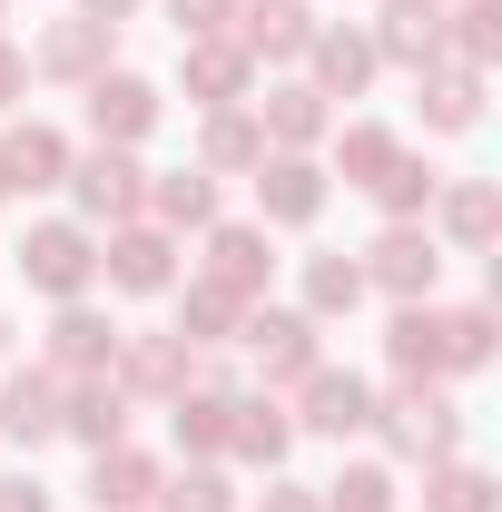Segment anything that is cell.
<instances>
[{
	"label": "cell",
	"instance_id": "5b68a950",
	"mask_svg": "<svg viewBox=\"0 0 502 512\" xmlns=\"http://www.w3.org/2000/svg\"><path fill=\"white\" fill-rule=\"evenodd\" d=\"M99 276L119 296H168L178 286V237L158 217H128V227H109V247H99Z\"/></svg>",
	"mask_w": 502,
	"mask_h": 512
},
{
	"label": "cell",
	"instance_id": "8992f818",
	"mask_svg": "<svg viewBox=\"0 0 502 512\" xmlns=\"http://www.w3.org/2000/svg\"><path fill=\"white\" fill-rule=\"evenodd\" d=\"M296 434H325V444H345V434H365L375 424V384L365 375H345V365H306L296 375Z\"/></svg>",
	"mask_w": 502,
	"mask_h": 512
},
{
	"label": "cell",
	"instance_id": "7a4b0ae2",
	"mask_svg": "<svg viewBox=\"0 0 502 512\" xmlns=\"http://www.w3.org/2000/svg\"><path fill=\"white\" fill-rule=\"evenodd\" d=\"M69 197H79V227H128V217H148V168H138V148H89V158H69Z\"/></svg>",
	"mask_w": 502,
	"mask_h": 512
},
{
	"label": "cell",
	"instance_id": "b9f144b4",
	"mask_svg": "<svg viewBox=\"0 0 502 512\" xmlns=\"http://www.w3.org/2000/svg\"><path fill=\"white\" fill-rule=\"evenodd\" d=\"M256 512H325V503H315L306 483H266V503H256Z\"/></svg>",
	"mask_w": 502,
	"mask_h": 512
},
{
	"label": "cell",
	"instance_id": "cb8c5ba5",
	"mask_svg": "<svg viewBox=\"0 0 502 512\" xmlns=\"http://www.w3.org/2000/svg\"><path fill=\"white\" fill-rule=\"evenodd\" d=\"M266 227H207V286H227V296H247L256 306V286H266Z\"/></svg>",
	"mask_w": 502,
	"mask_h": 512
},
{
	"label": "cell",
	"instance_id": "e0dca14e",
	"mask_svg": "<svg viewBox=\"0 0 502 512\" xmlns=\"http://www.w3.org/2000/svg\"><path fill=\"white\" fill-rule=\"evenodd\" d=\"M60 394H69V384L50 375V365H30V375H0V434L40 453L50 434H60Z\"/></svg>",
	"mask_w": 502,
	"mask_h": 512
},
{
	"label": "cell",
	"instance_id": "5bb4252c",
	"mask_svg": "<svg viewBox=\"0 0 502 512\" xmlns=\"http://www.w3.org/2000/svg\"><path fill=\"white\" fill-rule=\"evenodd\" d=\"M109 355H119V325L99 316V306H60V316H50V355H40V365H50L60 384L109 375Z\"/></svg>",
	"mask_w": 502,
	"mask_h": 512
},
{
	"label": "cell",
	"instance_id": "4fadbf2b",
	"mask_svg": "<svg viewBox=\"0 0 502 512\" xmlns=\"http://www.w3.org/2000/svg\"><path fill=\"white\" fill-rule=\"evenodd\" d=\"M227 40H237L247 60H306V40H315V10H306V0H237Z\"/></svg>",
	"mask_w": 502,
	"mask_h": 512
},
{
	"label": "cell",
	"instance_id": "9c48e42d",
	"mask_svg": "<svg viewBox=\"0 0 502 512\" xmlns=\"http://www.w3.org/2000/svg\"><path fill=\"white\" fill-rule=\"evenodd\" d=\"M325 188H335V178H325L315 158H276V148H266V158H256V227H315V217H325Z\"/></svg>",
	"mask_w": 502,
	"mask_h": 512
},
{
	"label": "cell",
	"instance_id": "d6986e66",
	"mask_svg": "<svg viewBox=\"0 0 502 512\" xmlns=\"http://www.w3.org/2000/svg\"><path fill=\"white\" fill-rule=\"evenodd\" d=\"M286 444H296V414H286V404H266V394H227V453H237V463L276 473Z\"/></svg>",
	"mask_w": 502,
	"mask_h": 512
},
{
	"label": "cell",
	"instance_id": "7c38bea8",
	"mask_svg": "<svg viewBox=\"0 0 502 512\" xmlns=\"http://www.w3.org/2000/svg\"><path fill=\"white\" fill-rule=\"evenodd\" d=\"M365 40H375V60L424 79V69H443V0H384V20Z\"/></svg>",
	"mask_w": 502,
	"mask_h": 512
},
{
	"label": "cell",
	"instance_id": "44dd1931",
	"mask_svg": "<svg viewBox=\"0 0 502 512\" xmlns=\"http://www.w3.org/2000/svg\"><path fill=\"white\" fill-rule=\"evenodd\" d=\"M69 158H79V148H69L60 128H40V119H20V128H10V138H0V178H10V188H20V197L60 188V178H69Z\"/></svg>",
	"mask_w": 502,
	"mask_h": 512
},
{
	"label": "cell",
	"instance_id": "3957f363",
	"mask_svg": "<svg viewBox=\"0 0 502 512\" xmlns=\"http://www.w3.org/2000/svg\"><path fill=\"white\" fill-rule=\"evenodd\" d=\"M375 434L404 463H443V453H463V414H453V394H434V384H404V394L375 404Z\"/></svg>",
	"mask_w": 502,
	"mask_h": 512
},
{
	"label": "cell",
	"instance_id": "d4e9b609",
	"mask_svg": "<svg viewBox=\"0 0 502 512\" xmlns=\"http://www.w3.org/2000/svg\"><path fill=\"white\" fill-rule=\"evenodd\" d=\"M384 365L404 384H434L443 375V316L434 306H394V325H384Z\"/></svg>",
	"mask_w": 502,
	"mask_h": 512
},
{
	"label": "cell",
	"instance_id": "7bdbcfd3",
	"mask_svg": "<svg viewBox=\"0 0 502 512\" xmlns=\"http://www.w3.org/2000/svg\"><path fill=\"white\" fill-rule=\"evenodd\" d=\"M128 10H138V0H79V20H99V30H119Z\"/></svg>",
	"mask_w": 502,
	"mask_h": 512
},
{
	"label": "cell",
	"instance_id": "bcb514c9",
	"mask_svg": "<svg viewBox=\"0 0 502 512\" xmlns=\"http://www.w3.org/2000/svg\"><path fill=\"white\" fill-rule=\"evenodd\" d=\"M0 335H10V325H0Z\"/></svg>",
	"mask_w": 502,
	"mask_h": 512
},
{
	"label": "cell",
	"instance_id": "8d00e7d4",
	"mask_svg": "<svg viewBox=\"0 0 502 512\" xmlns=\"http://www.w3.org/2000/svg\"><path fill=\"white\" fill-rule=\"evenodd\" d=\"M315 503L325 512H394V473H384V463H355V473H335Z\"/></svg>",
	"mask_w": 502,
	"mask_h": 512
},
{
	"label": "cell",
	"instance_id": "83f0119b",
	"mask_svg": "<svg viewBox=\"0 0 502 512\" xmlns=\"http://www.w3.org/2000/svg\"><path fill=\"white\" fill-rule=\"evenodd\" d=\"M168 296H178V335H188V345H237V325H247V296H227V286H207V276L168 286Z\"/></svg>",
	"mask_w": 502,
	"mask_h": 512
},
{
	"label": "cell",
	"instance_id": "4dcf8cb0",
	"mask_svg": "<svg viewBox=\"0 0 502 512\" xmlns=\"http://www.w3.org/2000/svg\"><path fill=\"white\" fill-rule=\"evenodd\" d=\"M443 50H453V69H493V50H502V0H453V10H443Z\"/></svg>",
	"mask_w": 502,
	"mask_h": 512
},
{
	"label": "cell",
	"instance_id": "836d02e7",
	"mask_svg": "<svg viewBox=\"0 0 502 512\" xmlns=\"http://www.w3.org/2000/svg\"><path fill=\"white\" fill-rule=\"evenodd\" d=\"M483 119V69H424V128H473Z\"/></svg>",
	"mask_w": 502,
	"mask_h": 512
},
{
	"label": "cell",
	"instance_id": "484cf974",
	"mask_svg": "<svg viewBox=\"0 0 502 512\" xmlns=\"http://www.w3.org/2000/svg\"><path fill=\"white\" fill-rule=\"evenodd\" d=\"M256 158H266L256 109H207V128H197V168H207V178H237V168H256Z\"/></svg>",
	"mask_w": 502,
	"mask_h": 512
},
{
	"label": "cell",
	"instance_id": "ee69618b",
	"mask_svg": "<svg viewBox=\"0 0 502 512\" xmlns=\"http://www.w3.org/2000/svg\"><path fill=\"white\" fill-rule=\"evenodd\" d=\"M0 197H10V178H0Z\"/></svg>",
	"mask_w": 502,
	"mask_h": 512
},
{
	"label": "cell",
	"instance_id": "52a82bcc",
	"mask_svg": "<svg viewBox=\"0 0 502 512\" xmlns=\"http://www.w3.org/2000/svg\"><path fill=\"white\" fill-rule=\"evenodd\" d=\"M355 266H365V286H384L394 306H424L434 276H443V247H434V227H384Z\"/></svg>",
	"mask_w": 502,
	"mask_h": 512
},
{
	"label": "cell",
	"instance_id": "f35d334b",
	"mask_svg": "<svg viewBox=\"0 0 502 512\" xmlns=\"http://www.w3.org/2000/svg\"><path fill=\"white\" fill-rule=\"evenodd\" d=\"M168 20H178V40H207V30L237 20V0H168Z\"/></svg>",
	"mask_w": 502,
	"mask_h": 512
},
{
	"label": "cell",
	"instance_id": "d590c367",
	"mask_svg": "<svg viewBox=\"0 0 502 512\" xmlns=\"http://www.w3.org/2000/svg\"><path fill=\"white\" fill-rule=\"evenodd\" d=\"M493 365V306H453L443 316V375H483Z\"/></svg>",
	"mask_w": 502,
	"mask_h": 512
},
{
	"label": "cell",
	"instance_id": "6da1fadb",
	"mask_svg": "<svg viewBox=\"0 0 502 512\" xmlns=\"http://www.w3.org/2000/svg\"><path fill=\"white\" fill-rule=\"evenodd\" d=\"M20 276H30L50 306H79V296L99 286V237H89L79 217H40V227L20 237Z\"/></svg>",
	"mask_w": 502,
	"mask_h": 512
},
{
	"label": "cell",
	"instance_id": "f546056e",
	"mask_svg": "<svg viewBox=\"0 0 502 512\" xmlns=\"http://www.w3.org/2000/svg\"><path fill=\"white\" fill-rule=\"evenodd\" d=\"M168 414H178V453H197V463L227 453V384H188V394H168Z\"/></svg>",
	"mask_w": 502,
	"mask_h": 512
},
{
	"label": "cell",
	"instance_id": "ffe728a7",
	"mask_svg": "<svg viewBox=\"0 0 502 512\" xmlns=\"http://www.w3.org/2000/svg\"><path fill=\"white\" fill-rule=\"evenodd\" d=\"M60 434H79L89 453H109V444H128V394H119V375H79L60 394Z\"/></svg>",
	"mask_w": 502,
	"mask_h": 512
},
{
	"label": "cell",
	"instance_id": "8fae6325",
	"mask_svg": "<svg viewBox=\"0 0 502 512\" xmlns=\"http://www.w3.org/2000/svg\"><path fill=\"white\" fill-rule=\"evenodd\" d=\"M178 79H188V99L197 109H247V79H256V60L227 40V30H207V40H188L178 50Z\"/></svg>",
	"mask_w": 502,
	"mask_h": 512
},
{
	"label": "cell",
	"instance_id": "74e56055",
	"mask_svg": "<svg viewBox=\"0 0 502 512\" xmlns=\"http://www.w3.org/2000/svg\"><path fill=\"white\" fill-rule=\"evenodd\" d=\"M148 512H237V493H227L217 463H197V473H178V483H158V503H148Z\"/></svg>",
	"mask_w": 502,
	"mask_h": 512
},
{
	"label": "cell",
	"instance_id": "f1b7e54d",
	"mask_svg": "<svg viewBox=\"0 0 502 512\" xmlns=\"http://www.w3.org/2000/svg\"><path fill=\"white\" fill-rule=\"evenodd\" d=\"M355 306H365V266L345 247H315L306 256V316L325 325V316H355Z\"/></svg>",
	"mask_w": 502,
	"mask_h": 512
},
{
	"label": "cell",
	"instance_id": "f6af8a7d",
	"mask_svg": "<svg viewBox=\"0 0 502 512\" xmlns=\"http://www.w3.org/2000/svg\"><path fill=\"white\" fill-rule=\"evenodd\" d=\"M0 10H10V0H0Z\"/></svg>",
	"mask_w": 502,
	"mask_h": 512
},
{
	"label": "cell",
	"instance_id": "60d3db41",
	"mask_svg": "<svg viewBox=\"0 0 502 512\" xmlns=\"http://www.w3.org/2000/svg\"><path fill=\"white\" fill-rule=\"evenodd\" d=\"M20 89H30V50L0 40V109H20Z\"/></svg>",
	"mask_w": 502,
	"mask_h": 512
},
{
	"label": "cell",
	"instance_id": "7402d4cb",
	"mask_svg": "<svg viewBox=\"0 0 502 512\" xmlns=\"http://www.w3.org/2000/svg\"><path fill=\"white\" fill-rule=\"evenodd\" d=\"M109 40H119V30H99V20H50L40 50H30V69H50V79H79V89H89V79L109 69Z\"/></svg>",
	"mask_w": 502,
	"mask_h": 512
},
{
	"label": "cell",
	"instance_id": "1f68e13d",
	"mask_svg": "<svg viewBox=\"0 0 502 512\" xmlns=\"http://www.w3.org/2000/svg\"><path fill=\"white\" fill-rule=\"evenodd\" d=\"M434 188H443V178L424 168V158H394V168H384V178H375L365 197L384 207V227H424V207H434Z\"/></svg>",
	"mask_w": 502,
	"mask_h": 512
},
{
	"label": "cell",
	"instance_id": "ab89813d",
	"mask_svg": "<svg viewBox=\"0 0 502 512\" xmlns=\"http://www.w3.org/2000/svg\"><path fill=\"white\" fill-rule=\"evenodd\" d=\"M0 512H50V483L40 473H0Z\"/></svg>",
	"mask_w": 502,
	"mask_h": 512
},
{
	"label": "cell",
	"instance_id": "603a6c76",
	"mask_svg": "<svg viewBox=\"0 0 502 512\" xmlns=\"http://www.w3.org/2000/svg\"><path fill=\"white\" fill-rule=\"evenodd\" d=\"M434 217H443V237H453V247H493L502 188H493V178H443V188H434Z\"/></svg>",
	"mask_w": 502,
	"mask_h": 512
},
{
	"label": "cell",
	"instance_id": "ac0fdd59",
	"mask_svg": "<svg viewBox=\"0 0 502 512\" xmlns=\"http://www.w3.org/2000/svg\"><path fill=\"white\" fill-rule=\"evenodd\" d=\"M306 89L315 99H355V89H365V79H375V40H365V30H325V20H315V40H306Z\"/></svg>",
	"mask_w": 502,
	"mask_h": 512
},
{
	"label": "cell",
	"instance_id": "30bf717a",
	"mask_svg": "<svg viewBox=\"0 0 502 512\" xmlns=\"http://www.w3.org/2000/svg\"><path fill=\"white\" fill-rule=\"evenodd\" d=\"M158 79H138V69H99L89 79V128H99V148H138L148 128H158Z\"/></svg>",
	"mask_w": 502,
	"mask_h": 512
},
{
	"label": "cell",
	"instance_id": "d6a6232c",
	"mask_svg": "<svg viewBox=\"0 0 502 512\" xmlns=\"http://www.w3.org/2000/svg\"><path fill=\"white\" fill-rule=\"evenodd\" d=\"M424 512H493V473H483V463H463V453L424 463Z\"/></svg>",
	"mask_w": 502,
	"mask_h": 512
},
{
	"label": "cell",
	"instance_id": "2e32d148",
	"mask_svg": "<svg viewBox=\"0 0 502 512\" xmlns=\"http://www.w3.org/2000/svg\"><path fill=\"white\" fill-rule=\"evenodd\" d=\"M158 453H138V444H109V453H89V512H148L158 503Z\"/></svg>",
	"mask_w": 502,
	"mask_h": 512
},
{
	"label": "cell",
	"instance_id": "ba28073f",
	"mask_svg": "<svg viewBox=\"0 0 502 512\" xmlns=\"http://www.w3.org/2000/svg\"><path fill=\"white\" fill-rule=\"evenodd\" d=\"M237 345L256 355V375H266V384H296L306 365H325V355H315V316H306V306H247Z\"/></svg>",
	"mask_w": 502,
	"mask_h": 512
},
{
	"label": "cell",
	"instance_id": "4316f807",
	"mask_svg": "<svg viewBox=\"0 0 502 512\" xmlns=\"http://www.w3.org/2000/svg\"><path fill=\"white\" fill-rule=\"evenodd\" d=\"M148 217H158L168 237L217 227V178H207V168H168V178H148Z\"/></svg>",
	"mask_w": 502,
	"mask_h": 512
},
{
	"label": "cell",
	"instance_id": "e575fe53",
	"mask_svg": "<svg viewBox=\"0 0 502 512\" xmlns=\"http://www.w3.org/2000/svg\"><path fill=\"white\" fill-rule=\"evenodd\" d=\"M394 158H404V138H394V128H375V119H355L345 138H335V168H345V188H375Z\"/></svg>",
	"mask_w": 502,
	"mask_h": 512
},
{
	"label": "cell",
	"instance_id": "9a60e30c",
	"mask_svg": "<svg viewBox=\"0 0 502 512\" xmlns=\"http://www.w3.org/2000/svg\"><path fill=\"white\" fill-rule=\"evenodd\" d=\"M247 109H256V128H266V148H276V158H306L315 138L335 128V109L315 99L306 79H286V89H266V99H247Z\"/></svg>",
	"mask_w": 502,
	"mask_h": 512
},
{
	"label": "cell",
	"instance_id": "277c9868",
	"mask_svg": "<svg viewBox=\"0 0 502 512\" xmlns=\"http://www.w3.org/2000/svg\"><path fill=\"white\" fill-rule=\"evenodd\" d=\"M109 375H119V394H158V404H168V394H188V384H227L188 335H119Z\"/></svg>",
	"mask_w": 502,
	"mask_h": 512
}]
</instances>
